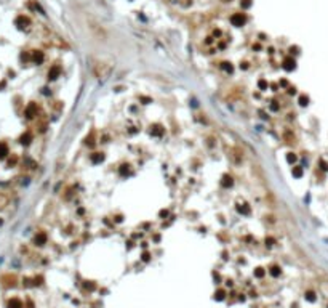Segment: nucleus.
<instances>
[{
  "instance_id": "nucleus-1",
  "label": "nucleus",
  "mask_w": 328,
  "mask_h": 308,
  "mask_svg": "<svg viewBox=\"0 0 328 308\" xmlns=\"http://www.w3.org/2000/svg\"><path fill=\"white\" fill-rule=\"evenodd\" d=\"M111 72V66L106 64V63H98V64H95V74L99 77V79H104V77H107Z\"/></svg>"
},
{
  "instance_id": "nucleus-2",
  "label": "nucleus",
  "mask_w": 328,
  "mask_h": 308,
  "mask_svg": "<svg viewBox=\"0 0 328 308\" xmlns=\"http://www.w3.org/2000/svg\"><path fill=\"white\" fill-rule=\"evenodd\" d=\"M231 23H232L234 26L240 27V26H243V24L247 23V16L243 15V13H234V15L231 16Z\"/></svg>"
},
{
  "instance_id": "nucleus-3",
  "label": "nucleus",
  "mask_w": 328,
  "mask_h": 308,
  "mask_svg": "<svg viewBox=\"0 0 328 308\" xmlns=\"http://www.w3.org/2000/svg\"><path fill=\"white\" fill-rule=\"evenodd\" d=\"M59 74H61V66H59V64H55V66H51V69L48 71V79H50V80H55L56 77H59Z\"/></svg>"
},
{
  "instance_id": "nucleus-4",
  "label": "nucleus",
  "mask_w": 328,
  "mask_h": 308,
  "mask_svg": "<svg viewBox=\"0 0 328 308\" xmlns=\"http://www.w3.org/2000/svg\"><path fill=\"white\" fill-rule=\"evenodd\" d=\"M295 67H296V61L291 58V56H288V58L283 60V69H287V71H293Z\"/></svg>"
},
{
  "instance_id": "nucleus-5",
  "label": "nucleus",
  "mask_w": 328,
  "mask_h": 308,
  "mask_svg": "<svg viewBox=\"0 0 328 308\" xmlns=\"http://www.w3.org/2000/svg\"><path fill=\"white\" fill-rule=\"evenodd\" d=\"M34 116H37V104H35V103H31L29 106H27V109H26V117L32 119Z\"/></svg>"
},
{
  "instance_id": "nucleus-6",
  "label": "nucleus",
  "mask_w": 328,
  "mask_h": 308,
  "mask_svg": "<svg viewBox=\"0 0 328 308\" xmlns=\"http://www.w3.org/2000/svg\"><path fill=\"white\" fill-rule=\"evenodd\" d=\"M104 160V154L103 152H93L91 154V162L93 164H99V162H103Z\"/></svg>"
},
{
  "instance_id": "nucleus-7",
  "label": "nucleus",
  "mask_w": 328,
  "mask_h": 308,
  "mask_svg": "<svg viewBox=\"0 0 328 308\" xmlns=\"http://www.w3.org/2000/svg\"><path fill=\"white\" fill-rule=\"evenodd\" d=\"M8 308H23V303L19 298H11L8 300Z\"/></svg>"
},
{
  "instance_id": "nucleus-8",
  "label": "nucleus",
  "mask_w": 328,
  "mask_h": 308,
  "mask_svg": "<svg viewBox=\"0 0 328 308\" xmlns=\"http://www.w3.org/2000/svg\"><path fill=\"white\" fill-rule=\"evenodd\" d=\"M29 18H26V16H19L18 19H16V24L19 26V27H26V26H29Z\"/></svg>"
},
{
  "instance_id": "nucleus-9",
  "label": "nucleus",
  "mask_w": 328,
  "mask_h": 308,
  "mask_svg": "<svg viewBox=\"0 0 328 308\" xmlns=\"http://www.w3.org/2000/svg\"><path fill=\"white\" fill-rule=\"evenodd\" d=\"M32 61L37 63V64H40V63L43 61V53H42V52H34L32 53Z\"/></svg>"
},
{
  "instance_id": "nucleus-10",
  "label": "nucleus",
  "mask_w": 328,
  "mask_h": 308,
  "mask_svg": "<svg viewBox=\"0 0 328 308\" xmlns=\"http://www.w3.org/2000/svg\"><path fill=\"white\" fill-rule=\"evenodd\" d=\"M45 241H47V236L43 233H39L37 236H35V244H37V246H43Z\"/></svg>"
},
{
  "instance_id": "nucleus-11",
  "label": "nucleus",
  "mask_w": 328,
  "mask_h": 308,
  "mask_svg": "<svg viewBox=\"0 0 328 308\" xmlns=\"http://www.w3.org/2000/svg\"><path fill=\"white\" fill-rule=\"evenodd\" d=\"M237 210L240 214H243V215H248V214H250V207H248V204H245V202H243V204H239L237 206Z\"/></svg>"
},
{
  "instance_id": "nucleus-12",
  "label": "nucleus",
  "mask_w": 328,
  "mask_h": 308,
  "mask_svg": "<svg viewBox=\"0 0 328 308\" xmlns=\"http://www.w3.org/2000/svg\"><path fill=\"white\" fill-rule=\"evenodd\" d=\"M151 133L155 135V137H160L163 133V129L160 127V125H154V127H151Z\"/></svg>"
},
{
  "instance_id": "nucleus-13",
  "label": "nucleus",
  "mask_w": 328,
  "mask_h": 308,
  "mask_svg": "<svg viewBox=\"0 0 328 308\" xmlns=\"http://www.w3.org/2000/svg\"><path fill=\"white\" fill-rule=\"evenodd\" d=\"M232 183H234V181H232V177H231V175H224V177H223V186H224V188L232 186Z\"/></svg>"
},
{
  "instance_id": "nucleus-14",
  "label": "nucleus",
  "mask_w": 328,
  "mask_h": 308,
  "mask_svg": "<svg viewBox=\"0 0 328 308\" xmlns=\"http://www.w3.org/2000/svg\"><path fill=\"white\" fill-rule=\"evenodd\" d=\"M6 154H8V148H6L5 143H0V159H3Z\"/></svg>"
},
{
  "instance_id": "nucleus-15",
  "label": "nucleus",
  "mask_w": 328,
  "mask_h": 308,
  "mask_svg": "<svg viewBox=\"0 0 328 308\" xmlns=\"http://www.w3.org/2000/svg\"><path fill=\"white\" fill-rule=\"evenodd\" d=\"M126 173H130V165L123 164L122 167H120V175H126Z\"/></svg>"
},
{
  "instance_id": "nucleus-16",
  "label": "nucleus",
  "mask_w": 328,
  "mask_h": 308,
  "mask_svg": "<svg viewBox=\"0 0 328 308\" xmlns=\"http://www.w3.org/2000/svg\"><path fill=\"white\" fill-rule=\"evenodd\" d=\"M301 175H303V169H301V167H293V177L299 178Z\"/></svg>"
},
{
  "instance_id": "nucleus-17",
  "label": "nucleus",
  "mask_w": 328,
  "mask_h": 308,
  "mask_svg": "<svg viewBox=\"0 0 328 308\" xmlns=\"http://www.w3.org/2000/svg\"><path fill=\"white\" fill-rule=\"evenodd\" d=\"M29 141H31V135L29 133H24L23 137H21V143H23V144H27Z\"/></svg>"
},
{
  "instance_id": "nucleus-18",
  "label": "nucleus",
  "mask_w": 328,
  "mask_h": 308,
  "mask_svg": "<svg viewBox=\"0 0 328 308\" xmlns=\"http://www.w3.org/2000/svg\"><path fill=\"white\" fill-rule=\"evenodd\" d=\"M309 103V98L306 96V95H303V96H299V104H301V106H306V104Z\"/></svg>"
},
{
  "instance_id": "nucleus-19",
  "label": "nucleus",
  "mask_w": 328,
  "mask_h": 308,
  "mask_svg": "<svg viewBox=\"0 0 328 308\" xmlns=\"http://www.w3.org/2000/svg\"><path fill=\"white\" fill-rule=\"evenodd\" d=\"M287 160H288L290 164H293V162H296V156H295L293 152H288L287 154Z\"/></svg>"
},
{
  "instance_id": "nucleus-20",
  "label": "nucleus",
  "mask_w": 328,
  "mask_h": 308,
  "mask_svg": "<svg viewBox=\"0 0 328 308\" xmlns=\"http://www.w3.org/2000/svg\"><path fill=\"white\" fill-rule=\"evenodd\" d=\"M242 8H250L251 6V0H242Z\"/></svg>"
},
{
  "instance_id": "nucleus-21",
  "label": "nucleus",
  "mask_w": 328,
  "mask_h": 308,
  "mask_svg": "<svg viewBox=\"0 0 328 308\" xmlns=\"http://www.w3.org/2000/svg\"><path fill=\"white\" fill-rule=\"evenodd\" d=\"M279 273H280L279 267H272V268H270V275H272V276H279Z\"/></svg>"
},
{
  "instance_id": "nucleus-22",
  "label": "nucleus",
  "mask_w": 328,
  "mask_h": 308,
  "mask_svg": "<svg viewBox=\"0 0 328 308\" xmlns=\"http://www.w3.org/2000/svg\"><path fill=\"white\" fill-rule=\"evenodd\" d=\"M223 69H224V71H229V72H231V71H232L231 63H223Z\"/></svg>"
},
{
  "instance_id": "nucleus-23",
  "label": "nucleus",
  "mask_w": 328,
  "mask_h": 308,
  "mask_svg": "<svg viewBox=\"0 0 328 308\" xmlns=\"http://www.w3.org/2000/svg\"><path fill=\"white\" fill-rule=\"evenodd\" d=\"M259 88H261V90L267 88V82H266V80H259Z\"/></svg>"
},
{
  "instance_id": "nucleus-24",
  "label": "nucleus",
  "mask_w": 328,
  "mask_h": 308,
  "mask_svg": "<svg viewBox=\"0 0 328 308\" xmlns=\"http://www.w3.org/2000/svg\"><path fill=\"white\" fill-rule=\"evenodd\" d=\"M307 300H315V295H314V292H307Z\"/></svg>"
},
{
  "instance_id": "nucleus-25",
  "label": "nucleus",
  "mask_w": 328,
  "mask_h": 308,
  "mask_svg": "<svg viewBox=\"0 0 328 308\" xmlns=\"http://www.w3.org/2000/svg\"><path fill=\"white\" fill-rule=\"evenodd\" d=\"M262 275H264V271H262V270H261V268H259V270H258V271H256V276H259V278H261V276H262Z\"/></svg>"
},
{
  "instance_id": "nucleus-26",
  "label": "nucleus",
  "mask_w": 328,
  "mask_h": 308,
  "mask_svg": "<svg viewBox=\"0 0 328 308\" xmlns=\"http://www.w3.org/2000/svg\"><path fill=\"white\" fill-rule=\"evenodd\" d=\"M270 108H272L274 111H277V109H279V104H275V103H274V104H270Z\"/></svg>"
},
{
  "instance_id": "nucleus-27",
  "label": "nucleus",
  "mask_w": 328,
  "mask_h": 308,
  "mask_svg": "<svg viewBox=\"0 0 328 308\" xmlns=\"http://www.w3.org/2000/svg\"><path fill=\"white\" fill-rule=\"evenodd\" d=\"M160 217H167V210H162V212H160Z\"/></svg>"
},
{
  "instance_id": "nucleus-28",
  "label": "nucleus",
  "mask_w": 328,
  "mask_h": 308,
  "mask_svg": "<svg viewBox=\"0 0 328 308\" xmlns=\"http://www.w3.org/2000/svg\"><path fill=\"white\" fill-rule=\"evenodd\" d=\"M0 225H2V220H0Z\"/></svg>"
}]
</instances>
